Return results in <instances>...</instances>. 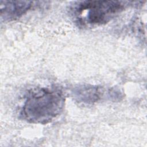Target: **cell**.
Returning a JSON list of instances; mask_svg holds the SVG:
<instances>
[{
  "label": "cell",
  "instance_id": "obj_4",
  "mask_svg": "<svg viewBox=\"0 0 147 147\" xmlns=\"http://www.w3.org/2000/svg\"><path fill=\"white\" fill-rule=\"evenodd\" d=\"M106 90L92 85H81L75 87L73 91L75 99L78 102L92 105L102 100L105 97Z\"/></svg>",
  "mask_w": 147,
  "mask_h": 147
},
{
  "label": "cell",
  "instance_id": "obj_2",
  "mask_svg": "<svg viewBox=\"0 0 147 147\" xmlns=\"http://www.w3.org/2000/svg\"><path fill=\"white\" fill-rule=\"evenodd\" d=\"M126 2L117 1H81L70 6V13L76 24L82 27L105 25L126 7Z\"/></svg>",
  "mask_w": 147,
  "mask_h": 147
},
{
  "label": "cell",
  "instance_id": "obj_1",
  "mask_svg": "<svg viewBox=\"0 0 147 147\" xmlns=\"http://www.w3.org/2000/svg\"><path fill=\"white\" fill-rule=\"evenodd\" d=\"M65 100L63 92L57 88H33L24 96L20 117L29 123H49L62 113Z\"/></svg>",
  "mask_w": 147,
  "mask_h": 147
},
{
  "label": "cell",
  "instance_id": "obj_3",
  "mask_svg": "<svg viewBox=\"0 0 147 147\" xmlns=\"http://www.w3.org/2000/svg\"><path fill=\"white\" fill-rule=\"evenodd\" d=\"M33 3L29 1H1V17L5 21L17 20L32 8Z\"/></svg>",
  "mask_w": 147,
  "mask_h": 147
}]
</instances>
